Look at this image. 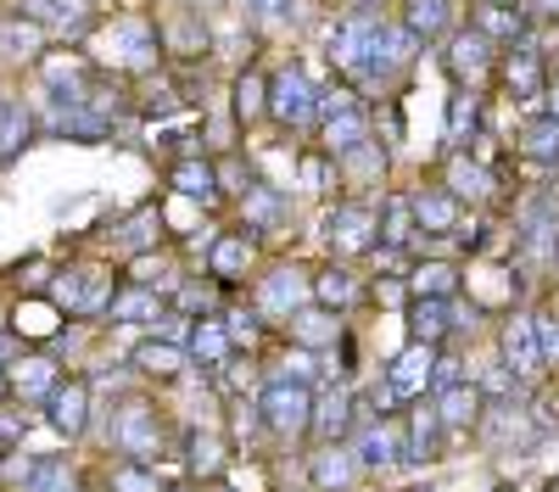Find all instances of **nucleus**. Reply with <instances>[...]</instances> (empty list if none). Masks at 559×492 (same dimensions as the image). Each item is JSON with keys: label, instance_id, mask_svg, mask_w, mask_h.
Here are the masks:
<instances>
[{"label": "nucleus", "instance_id": "nucleus-22", "mask_svg": "<svg viewBox=\"0 0 559 492\" xmlns=\"http://www.w3.org/2000/svg\"><path fill=\"white\" fill-rule=\"evenodd\" d=\"M62 386V370H57V352H28L23 364L12 370V392L17 397H34V403H45Z\"/></svg>", "mask_w": 559, "mask_h": 492}, {"label": "nucleus", "instance_id": "nucleus-17", "mask_svg": "<svg viewBox=\"0 0 559 492\" xmlns=\"http://www.w3.org/2000/svg\"><path fill=\"white\" fill-rule=\"evenodd\" d=\"M45 420H51V431H62V436H79L90 425V386L68 375L51 397H45Z\"/></svg>", "mask_w": 559, "mask_h": 492}, {"label": "nucleus", "instance_id": "nucleus-18", "mask_svg": "<svg viewBox=\"0 0 559 492\" xmlns=\"http://www.w3.org/2000/svg\"><path fill=\"white\" fill-rule=\"evenodd\" d=\"M185 459H191V481H224L229 442L213 425H191V431H185Z\"/></svg>", "mask_w": 559, "mask_h": 492}, {"label": "nucleus", "instance_id": "nucleus-10", "mask_svg": "<svg viewBox=\"0 0 559 492\" xmlns=\"http://www.w3.org/2000/svg\"><path fill=\"white\" fill-rule=\"evenodd\" d=\"M168 185H174V196H185V202H197V207H224V191H218V163L202 152V157H174V168H168Z\"/></svg>", "mask_w": 559, "mask_h": 492}, {"label": "nucleus", "instance_id": "nucleus-38", "mask_svg": "<svg viewBox=\"0 0 559 492\" xmlns=\"http://www.w3.org/2000/svg\"><path fill=\"white\" fill-rule=\"evenodd\" d=\"M168 492H202V481H174Z\"/></svg>", "mask_w": 559, "mask_h": 492}, {"label": "nucleus", "instance_id": "nucleus-12", "mask_svg": "<svg viewBox=\"0 0 559 492\" xmlns=\"http://www.w3.org/2000/svg\"><path fill=\"white\" fill-rule=\"evenodd\" d=\"M408 207H414V224H419V236H453L459 224H464V202L442 185H419L414 196H408Z\"/></svg>", "mask_w": 559, "mask_h": 492}, {"label": "nucleus", "instance_id": "nucleus-30", "mask_svg": "<svg viewBox=\"0 0 559 492\" xmlns=\"http://www.w3.org/2000/svg\"><path fill=\"white\" fill-rule=\"evenodd\" d=\"M258 118H269V73L247 68L236 79V123H258Z\"/></svg>", "mask_w": 559, "mask_h": 492}, {"label": "nucleus", "instance_id": "nucleus-7", "mask_svg": "<svg viewBox=\"0 0 559 492\" xmlns=\"http://www.w3.org/2000/svg\"><path fill=\"white\" fill-rule=\"evenodd\" d=\"M364 302H369V280L358 275V263L331 257V263H319V268H313V308H324V313H336V320H347V313L364 308Z\"/></svg>", "mask_w": 559, "mask_h": 492}, {"label": "nucleus", "instance_id": "nucleus-4", "mask_svg": "<svg viewBox=\"0 0 559 492\" xmlns=\"http://www.w3.org/2000/svg\"><path fill=\"white\" fill-rule=\"evenodd\" d=\"M498 358L509 364V375H515L521 386H543V352H537V320H532V308H515V313H503V325H498Z\"/></svg>", "mask_w": 559, "mask_h": 492}, {"label": "nucleus", "instance_id": "nucleus-34", "mask_svg": "<svg viewBox=\"0 0 559 492\" xmlns=\"http://www.w3.org/2000/svg\"><path fill=\"white\" fill-rule=\"evenodd\" d=\"M537 320V352H543V370H559V320L554 308H532Z\"/></svg>", "mask_w": 559, "mask_h": 492}, {"label": "nucleus", "instance_id": "nucleus-16", "mask_svg": "<svg viewBox=\"0 0 559 492\" xmlns=\"http://www.w3.org/2000/svg\"><path fill=\"white\" fill-rule=\"evenodd\" d=\"M353 454H358L364 470H392V465H403V425L376 420V425L353 431Z\"/></svg>", "mask_w": 559, "mask_h": 492}, {"label": "nucleus", "instance_id": "nucleus-39", "mask_svg": "<svg viewBox=\"0 0 559 492\" xmlns=\"http://www.w3.org/2000/svg\"><path fill=\"white\" fill-rule=\"evenodd\" d=\"M12 397V381H7V370H0V403H7Z\"/></svg>", "mask_w": 559, "mask_h": 492}, {"label": "nucleus", "instance_id": "nucleus-35", "mask_svg": "<svg viewBox=\"0 0 559 492\" xmlns=\"http://www.w3.org/2000/svg\"><path fill=\"white\" fill-rule=\"evenodd\" d=\"M163 39H174L179 51L191 57V51H202V45H207V28H197V17H179V23H168V28H163Z\"/></svg>", "mask_w": 559, "mask_h": 492}, {"label": "nucleus", "instance_id": "nucleus-15", "mask_svg": "<svg viewBox=\"0 0 559 492\" xmlns=\"http://www.w3.org/2000/svg\"><path fill=\"white\" fill-rule=\"evenodd\" d=\"M408 291L414 297H437V302H453L464 291V263L459 257H419L408 268Z\"/></svg>", "mask_w": 559, "mask_h": 492}, {"label": "nucleus", "instance_id": "nucleus-37", "mask_svg": "<svg viewBox=\"0 0 559 492\" xmlns=\"http://www.w3.org/2000/svg\"><path fill=\"white\" fill-rule=\"evenodd\" d=\"M12 352H23V336H12L7 325H0V358H12Z\"/></svg>", "mask_w": 559, "mask_h": 492}, {"label": "nucleus", "instance_id": "nucleus-23", "mask_svg": "<svg viewBox=\"0 0 559 492\" xmlns=\"http://www.w3.org/2000/svg\"><path fill=\"white\" fill-rule=\"evenodd\" d=\"M437 403V415H442V425H448V436L453 431H471L476 420H481V392H476V381H459V386H448V392H437L431 397Z\"/></svg>", "mask_w": 559, "mask_h": 492}, {"label": "nucleus", "instance_id": "nucleus-27", "mask_svg": "<svg viewBox=\"0 0 559 492\" xmlns=\"http://www.w3.org/2000/svg\"><path fill=\"white\" fill-rule=\"evenodd\" d=\"M218 320H224V331H229V347H236V352H247V358H258V352H263V331H269V320H263L258 308L229 302V308L218 313Z\"/></svg>", "mask_w": 559, "mask_h": 492}, {"label": "nucleus", "instance_id": "nucleus-20", "mask_svg": "<svg viewBox=\"0 0 559 492\" xmlns=\"http://www.w3.org/2000/svg\"><path fill=\"white\" fill-rule=\"evenodd\" d=\"M134 370L146 375V381H185V370H191V352L174 347V341L146 336V341L134 347Z\"/></svg>", "mask_w": 559, "mask_h": 492}, {"label": "nucleus", "instance_id": "nucleus-28", "mask_svg": "<svg viewBox=\"0 0 559 492\" xmlns=\"http://www.w3.org/2000/svg\"><path fill=\"white\" fill-rule=\"evenodd\" d=\"M503 84H509V96H515V101H532L537 89L548 84L543 62L532 57V45H515V51H509V62H503Z\"/></svg>", "mask_w": 559, "mask_h": 492}, {"label": "nucleus", "instance_id": "nucleus-8", "mask_svg": "<svg viewBox=\"0 0 559 492\" xmlns=\"http://www.w3.org/2000/svg\"><path fill=\"white\" fill-rule=\"evenodd\" d=\"M252 257H258V236L241 224V230H224V236L207 241V252H202V275H213L218 286H236V280H247Z\"/></svg>", "mask_w": 559, "mask_h": 492}, {"label": "nucleus", "instance_id": "nucleus-3", "mask_svg": "<svg viewBox=\"0 0 559 492\" xmlns=\"http://www.w3.org/2000/svg\"><path fill=\"white\" fill-rule=\"evenodd\" d=\"M308 302H313V275L302 263H274L252 291V308L263 313V320H280V325H286L292 313H302Z\"/></svg>", "mask_w": 559, "mask_h": 492}, {"label": "nucleus", "instance_id": "nucleus-25", "mask_svg": "<svg viewBox=\"0 0 559 492\" xmlns=\"http://www.w3.org/2000/svg\"><path fill=\"white\" fill-rule=\"evenodd\" d=\"M403 28L414 39H448L453 34V0H408V7H403Z\"/></svg>", "mask_w": 559, "mask_h": 492}, {"label": "nucleus", "instance_id": "nucleus-26", "mask_svg": "<svg viewBox=\"0 0 559 492\" xmlns=\"http://www.w3.org/2000/svg\"><path fill=\"white\" fill-rule=\"evenodd\" d=\"M191 364H207V370H224L229 358H236V347H229V331H224V320H197L191 325Z\"/></svg>", "mask_w": 559, "mask_h": 492}, {"label": "nucleus", "instance_id": "nucleus-24", "mask_svg": "<svg viewBox=\"0 0 559 492\" xmlns=\"http://www.w3.org/2000/svg\"><path fill=\"white\" fill-rule=\"evenodd\" d=\"M492 57H498V45H492L487 34H476V28L448 34V62H453V73H459V79L487 73V62H492Z\"/></svg>", "mask_w": 559, "mask_h": 492}, {"label": "nucleus", "instance_id": "nucleus-33", "mask_svg": "<svg viewBox=\"0 0 559 492\" xmlns=\"http://www.w3.org/2000/svg\"><path fill=\"white\" fill-rule=\"evenodd\" d=\"M174 481H163L157 470H146V465H123V470H112V492H168Z\"/></svg>", "mask_w": 559, "mask_h": 492}, {"label": "nucleus", "instance_id": "nucleus-31", "mask_svg": "<svg viewBox=\"0 0 559 492\" xmlns=\"http://www.w3.org/2000/svg\"><path fill=\"white\" fill-rule=\"evenodd\" d=\"M28 134H34L28 107H7V112H0V163H12L28 146Z\"/></svg>", "mask_w": 559, "mask_h": 492}, {"label": "nucleus", "instance_id": "nucleus-14", "mask_svg": "<svg viewBox=\"0 0 559 492\" xmlns=\"http://www.w3.org/2000/svg\"><path fill=\"white\" fill-rule=\"evenodd\" d=\"M286 341L292 347H302V352H324V347H342L347 341V325L336 320V313H324V308H302V313H292L286 320Z\"/></svg>", "mask_w": 559, "mask_h": 492}, {"label": "nucleus", "instance_id": "nucleus-19", "mask_svg": "<svg viewBox=\"0 0 559 492\" xmlns=\"http://www.w3.org/2000/svg\"><path fill=\"white\" fill-rule=\"evenodd\" d=\"M408 336H414L419 347H448V336H453V302L414 297V302H408Z\"/></svg>", "mask_w": 559, "mask_h": 492}, {"label": "nucleus", "instance_id": "nucleus-9", "mask_svg": "<svg viewBox=\"0 0 559 492\" xmlns=\"http://www.w3.org/2000/svg\"><path fill=\"white\" fill-rule=\"evenodd\" d=\"M358 481H364V465L353 454V442H313V459H308L313 492H353Z\"/></svg>", "mask_w": 559, "mask_h": 492}, {"label": "nucleus", "instance_id": "nucleus-36", "mask_svg": "<svg viewBox=\"0 0 559 492\" xmlns=\"http://www.w3.org/2000/svg\"><path fill=\"white\" fill-rule=\"evenodd\" d=\"M28 481H34V459H23V454H0V487L17 492V487H28Z\"/></svg>", "mask_w": 559, "mask_h": 492}, {"label": "nucleus", "instance_id": "nucleus-1", "mask_svg": "<svg viewBox=\"0 0 559 492\" xmlns=\"http://www.w3.org/2000/svg\"><path fill=\"white\" fill-rule=\"evenodd\" d=\"M258 415H263V431L274 442H302L308 425H313V386L269 375L263 392H258Z\"/></svg>", "mask_w": 559, "mask_h": 492}, {"label": "nucleus", "instance_id": "nucleus-13", "mask_svg": "<svg viewBox=\"0 0 559 492\" xmlns=\"http://www.w3.org/2000/svg\"><path fill=\"white\" fill-rule=\"evenodd\" d=\"M437 352H442V347H419V341H408V347L392 358L386 381L397 386V397H403V403L431 397V370H437Z\"/></svg>", "mask_w": 559, "mask_h": 492}, {"label": "nucleus", "instance_id": "nucleus-11", "mask_svg": "<svg viewBox=\"0 0 559 492\" xmlns=\"http://www.w3.org/2000/svg\"><path fill=\"white\" fill-rule=\"evenodd\" d=\"M442 436H448V425H442V415H437V403H431V397L408 403V425H403V465H426V459H437V454H442Z\"/></svg>", "mask_w": 559, "mask_h": 492}, {"label": "nucleus", "instance_id": "nucleus-2", "mask_svg": "<svg viewBox=\"0 0 559 492\" xmlns=\"http://www.w3.org/2000/svg\"><path fill=\"white\" fill-rule=\"evenodd\" d=\"M324 241H331V252L342 263L353 257H369L381 247V218H376V202H331V213H324Z\"/></svg>", "mask_w": 559, "mask_h": 492}, {"label": "nucleus", "instance_id": "nucleus-6", "mask_svg": "<svg viewBox=\"0 0 559 492\" xmlns=\"http://www.w3.org/2000/svg\"><path fill=\"white\" fill-rule=\"evenodd\" d=\"M112 447H118V454H129L134 465H146V459L163 454V420H157V409H152L146 397H129L123 409H118V420H112Z\"/></svg>", "mask_w": 559, "mask_h": 492}, {"label": "nucleus", "instance_id": "nucleus-29", "mask_svg": "<svg viewBox=\"0 0 559 492\" xmlns=\"http://www.w3.org/2000/svg\"><path fill=\"white\" fill-rule=\"evenodd\" d=\"M515 146H521V157L554 168V163H559V123H554V118H532V123L515 134Z\"/></svg>", "mask_w": 559, "mask_h": 492}, {"label": "nucleus", "instance_id": "nucleus-21", "mask_svg": "<svg viewBox=\"0 0 559 492\" xmlns=\"http://www.w3.org/2000/svg\"><path fill=\"white\" fill-rule=\"evenodd\" d=\"M163 313H168V297H163L157 286H123V291L112 297V308H107V320H112V325H134V320L157 325Z\"/></svg>", "mask_w": 559, "mask_h": 492}, {"label": "nucleus", "instance_id": "nucleus-32", "mask_svg": "<svg viewBox=\"0 0 559 492\" xmlns=\"http://www.w3.org/2000/svg\"><path fill=\"white\" fill-rule=\"evenodd\" d=\"M481 129V101L476 96H459L453 101V123H448V146H471Z\"/></svg>", "mask_w": 559, "mask_h": 492}, {"label": "nucleus", "instance_id": "nucleus-5", "mask_svg": "<svg viewBox=\"0 0 559 492\" xmlns=\"http://www.w3.org/2000/svg\"><path fill=\"white\" fill-rule=\"evenodd\" d=\"M319 84L302 73V68H280L269 73V118L274 123H292V129H308L319 123Z\"/></svg>", "mask_w": 559, "mask_h": 492}]
</instances>
